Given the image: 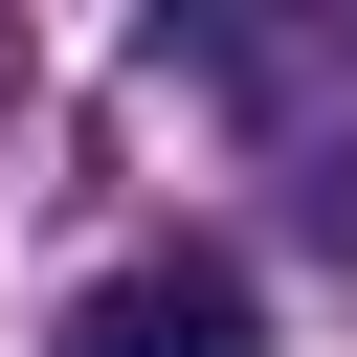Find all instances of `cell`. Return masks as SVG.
Instances as JSON below:
<instances>
[{
  "instance_id": "obj_1",
  "label": "cell",
  "mask_w": 357,
  "mask_h": 357,
  "mask_svg": "<svg viewBox=\"0 0 357 357\" xmlns=\"http://www.w3.org/2000/svg\"><path fill=\"white\" fill-rule=\"evenodd\" d=\"M45 357H268V312H245V268H201V245H156V268H112V290H67V335Z\"/></svg>"
}]
</instances>
